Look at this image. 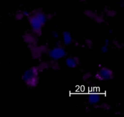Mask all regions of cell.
<instances>
[{
    "label": "cell",
    "instance_id": "cell-1",
    "mask_svg": "<svg viewBox=\"0 0 124 117\" xmlns=\"http://www.w3.org/2000/svg\"><path fill=\"white\" fill-rule=\"evenodd\" d=\"M47 21V16L41 11H38L29 18V23L31 28L36 33L41 32Z\"/></svg>",
    "mask_w": 124,
    "mask_h": 117
},
{
    "label": "cell",
    "instance_id": "cell-2",
    "mask_svg": "<svg viewBox=\"0 0 124 117\" xmlns=\"http://www.w3.org/2000/svg\"><path fill=\"white\" fill-rule=\"evenodd\" d=\"M38 72L36 67H31L23 73L22 79L25 83L31 86L36 84L38 81Z\"/></svg>",
    "mask_w": 124,
    "mask_h": 117
},
{
    "label": "cell",
    "instance_id": "cell-3",
    "mask_svg": "<svg viewBox=\"0 0 124 117\" xmlns=\"http://www.w3.org/2000/svg\"><path fill=\"white\" fill-rule=\"evenodd\" d=\"M48 56L52 60L58 61L66 57L67 51L62 46H56L48 50Z\"/></svg>",
    "mask_w": 124,
    "mask_h": 117
},
{
    "label": "cell",
    "instance_id": "cell-4",
    "mask_svg": "<svg viewBox=\"0 0 124 117\" xmlns=\"http://www.w3.org/2000/svg\"><path fill=\"white\" fill-rule=\"evenodd\" d=\"M96 78L99 81H106L111 80L113 77V71L109 68L107 67H102L99 69L97 72Z\"/></svg>",
    "mask_w": 124,
    "mask_h": 117
},
{
    "label": "cell",
    "instance_id": "cell-5",
    "mask_svg": "<svg viewBox=\"0 0 124 117\" xmlns=\"http://www.w3.org/2000/svg\"><path fill=\"white\" fill-rule=\"evenodd\" d=\"M67 66L70 69H75L79 65V59L76 57H67L65 59Z\"/></svg>",
    "mask_w": 124,
    "mask_h": 117
},
{
    "label": "cell",
    "instance_id": "cell-6",
    "mask_svg": "<svg viewBox=\"0 0 124 117\" xmlns=\"http://www.w3.org/2000/svg\"><path fill=\"white\" fill-rule=\"evenodd\" d=\"M62 42L65 46H69L73 42V37L69 31H64L62 34Z\"/></svg>",
    "mask_w": 124,
    "mask_h": 117
},
{
    "label": "cell",
    "instance_id": "cell-7",
    "mask_svg": "<svg viewBox=\"0 0 124 117\" xmlns=\"http://www.w3.org/2000/svg\"><path fill=\"white\" fill-rule=\"evenodd\" d=\"M87 100H88V103L90 104L91 105H97V104H98L101 102V98L97 95L95 96V97L92 95L91 97H88Z\"/></svg>",
    "mask_w": 124,
    "mask_h": 117
},
{
    "label": "cell",
    "instance_id": "cell-8",
    "mask_svg": "<svg viewBox=\"0 0 124 117\" xmlns=\"http://www.w3.org/2000/svg\"><path fill=\"white\" fill-rule=\"evenodd\" d=\"M108 50H109V46L104 44L101 46V52H102V53H106L108 52Z\"/></svg>",
    "mask_w": 124,
    "mask_h": 117
},
{
    "label": "cell",
    "instance_id": "cell-9",
    "mask_svg": "<svg viewBox=\"0 0 124 117\" xmlns=\"http://www.w3.org/2000/svg\"><path fill=\"white\" fill-rule=\"evenodd\" d=\"M52 36L54 38V39H58V38H59L60 35H59V32H58L57 30H53L52 32Z\"/></svg>",
    "mask_w": 124,
    "mask_h": 117
}]
</instances>
